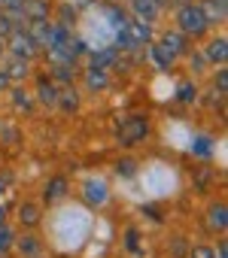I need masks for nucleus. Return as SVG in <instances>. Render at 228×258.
Masks as SVG:
<instances>
[{"mask_svg":"<svg viewBox=\"0 0 228 258\" xmlns=\"http://www.w3.org/2000/svg\"><path fill=\"white\" fill-rule=\"evenodd\" d=\"M177 25H180L177 31L186 34V37H201V34H207V28H210V22H207L201 4H183L180 13H177Z\"/></svg>","mask_w":228,"mask_h":258,"instance_id":"nucleus-1","label":"nucleus"},{"mask_svg":"<svg viewBox=\"0 0 228 258\" xmlns=\"http://www.w3.org/2000/svg\"><path fill=\"white\" fill-rule=\"evenodd\" d=\"M146 134H149V118H146V115H128V118L119 121V127H116V137H119L122 146H134V143H140Z\"/></svg>","mask_w":228,"mask_h":258,"instance_id":"nucleus-2","label":"nucleus"},{"mask_svg":"<svg viewBox=\"0 0 228 258\" xmlns=\"http://www.w3.org/2000/svg\"><path fill=\"white\" fill-rule=\"evenodd\" d=\"M7 52H10V58H19V61H31V58H37V52H40V46L34 43V37L28 34V31H13L10 37H7Z\"/></svg>","mask_w":228,"mask_h":258,"instance_id":"nucleus-3","label":"nucleus"},{"mask_svg":"<svg viewBox=\"0 0 228 258\" xmlns=\"http://www.w3.org/2000/svg\"><path fill=\"white\" fill-rule=\"evenodd\" d=\"M82 201H85L88 207H103V204L109 201L106 182H103V179H88V182L82 185Z\"/></svg>","mask_w":228,"mask_h":258,"instance_id":"nucleus-4","label":"nucleus"},{"mask_svg":"<svg viewBox=\"0 0 228 258\" xmlns=\"http://www.w3.org/2000/svg\"><path fill=\"white\" fill-rule=\"evenodd\" d=\"M158 43H161L170 55H177V58H180V55H186V49H189V37H186V34H180V31H167Z\"/></svg>","mask_w":228,"mask_h":258,"instance_id":"nucleus-5","label":"nucleus"},{"mask_svg":"<svg viewBox=\"0 0 228 258\" xmlns=\"http://www.w3.org/2000/svg\"><path fill=\"white\" fill-rule=\"evenodd\" d=\"M131 10H134V19L152 25L158 19V0H131Z\"/></svg>","mask_w":228,"mask_h":258,"instance_id":"nucleus-6","label":"nucleus"},{"mask_svg":"<svg viewBox=\"0 0 228 258\" xmlns=\"http://www.w3.org/2000/svg\"><path fill=\"white\" fill-rule=\"evenodd\" d=\"M207 225H210L213 231H225V228H228V207H225L222 201L207 210Z\"/></svg>","mask_w":228,"mask_h":258,"instance_id":"nucleus-7","label":"nucleus"},{"mask_svg":"<svg viewBox=\"0 0 228 258\" xmlns=\"http://www.w3.org/2000/svg\"><path fill=\"white\" fill-rule=\"evenodd\" d=\"M225 46H228V43H225V37L210 40V43H207V49H204V58H207L210 64H225V55H228V52H225Z\"/></svg>","mask_w":228,"mask_h":258,"instance_id":"nucleus-8","label":"nucleus"},{"mask_svg":"<svg viewBox=\"0 0 228 258\" xmlns=\"http://www.w3.org/2000/svg\"><path fill=\"white\" fill-rule=\"evenodd\" d=\"M37 97H40V103L55 106V103H58V88H55V82H52V79H40V85H37Z\"/></svg>","mask_w":228,"mask_h":258,"instance_id":"nucleus-9","label":"nucleus"},{"mask_svg":"<svg viewBox=\"0 0 228 258\" xmlns=\"http://www.w3.org/2000/svg\"><path fill=\"white\" fill-rule=\"evenodd\" d=\"M0 70H4V76H7L10 82H19V79H25V76H28V61L10 58V64H7V67H0Z\"/></svg>","mask_w":228,"mask_h":258,"instance_id":"nucleus-10","label":"nucleus"},{"mask_svg":"<svg viewBox=\"0 0 228 258\" xmlns=\"http://www.w3.org/2000/svg\"><path fill=\"white\" fill-rule=\"evenodd\" d=\"M19 219H22L25 228H37L40 225V207L37 204H22L19 207Z\"/></svg>","mask_w":228,"mask_h":258,"instance_id":"nucleus-11","label":"nucleus"},{"mask_svg":"<svg viewBox=\"0 0 228 258\" xmlns=\"http://www.w3.org/2000/svg\"><path fill=\"white\" fill-rule=\"evenodd\" d=\"M149 55H152V61H155V64H158L161 70H167V67H170V64L177 61V55H170V52H167V49H164L161 43H152V49H149Z\"/></svg>","mask_w":228,"mask_h":258,"instance_id":"nucleus-12","label":"nucleus"},{"mask_svg":"<svg viewBox=\"0 0 228 258\" xmlns=\"http://www.w3.org/2000/svg\"><path fill=\"white\" fill-rule=\"evenodd\" d=\"M16 246H19V252H22V255H28V258H37V255L43 252V246H40V240H37L34 234H28V237L16 240Z\"/></svg>","mask_w":228,"mask_h":258,"instance_id":"nucleus-13","label":"nucleus"},{"mask_svg":"<svg viewBox=\"0 0 228 258\" xmlns=\"http://www.w3.org/2000/svg\"><path fill=\"white\" fill-rule=\"evenodd\" d=\"M207 22L213 25V19H225V0H207V4H201Z\"/></svg>","mask_w":228,"mask_h":258,"instance_id":"nucleus-14","label":"nucleus"},{"mask_svg":"<svg viewBox=\"0 0 228 258\" xmlns=\"http://www.w3.org/2000/svg\"><path fill=\"white\" fill-rule=\"evenodd\" d=\"M64 191H67V179L64 176H55L46 185V201H58V198H64Z\"/></svg>","mask_w":228,"mask_h":258,"instance_id":"nucleus-15","label":"nucleus"},{"mask_svg":"<svg viewBox=\"0 0 228 258\" xmlns=\"http://www.w3.org/2000/svg\"><path fill=\"white\" fill-rule=\"evenodd\" d=\"M85 82H88V88H106V70H100V67H88V73H85Z\"/></svg>","mask_w":228,"mask_h":258,"instance_id":"nucleus-16","label":"nucleus"},{"mask_svg":"<svg viewBox=\"0 0 228 258\" xmlns=\"http://www.w3.org/2000/svg\"><path fill=\"white\" fill-rule=\"evenodd\" d=\"M55 106H64V109H79V94L73 91V88H64V91H58V103Z\"/></svg>","mask_w":228,"mask_h":258,"instance_id":"nucleus-17","label":"nucleus"},{"mask_svg":"<svg viewBox=\"0 0 228 258\" xmlns=\"http://www.w3.org/2000/svg\"><path fill=\"white\" fill-rule=\"evenodd\" d=\"M192 152L201 155V158H210V155H213V140H210V137H201V134L192 137Z\"/></svg>","mask_w":228,"mask_h":258,"instance_id":"nucleus-18","label":"nucleus"},{"mask_svg":"<svg viewBox=\"0 0 228 258\" xmlns=\"http://www.w3.org/2000/svg\"><path fill=\"white\" fill-rule=\"evenodd\" d=\"M13 246H16V234H13V228L4 222V225H0V255H7Z\"/></svg>","mask_w":228,"mask_h":258,"instance_id":"nucleus-19","label":"nucleus"},{"mask_svg":"<svg viewBox=\"0 0 228 258\" xmlns=\"http://www.w3.org/2000/svg\"><path fill=\"white\" fill-rule=\"evenodd\" d=\"M73 79V64H55L52 67V82H70Z\"/></svg>","mask_w":228,"mask_h":258,"instance_id":"nucleus-20","label":"nucleus"},{"mask_svg":"<svg viewBox=\"0 0 228 258\" xmlns=\"http://www.w3.org/2000/svg\"><path fill=\"white\" fill-rule=\"evenodd\" d=\"M198 97V88L192 85V82H183L180 88H177V100H183V103H192Z\"/></svg>","mask_w":228,"mask_h":258,"instance_id":"nucleus-21","label":"nucleus"},{"mask_svg":"<svg viewBox=\"0 0 228 258\" xmlns=\"http://www.w3.org/2000/svg\"><path fill=\"white\" fill-rule=\"evenodd\" d=\"M13 31H16V19L7 16V13H0V40H7Z\"/></svg>","mask_w":228,"mask_h":258,"instance_id":"nucleus-22","label":"nucleus"},{"mask_svg":"<svg viewBox=\"0 0 228 258\" xmlns=\"http://www.w3.org/2000/svg\"><path fill=\"white\" fill-rule=\"evenodd\" d=\"M106 64H112V52H97V55H91V67H106Z\"/></svg>","mask_w":228,"mask_h":258,"instance_id":"nucleus-23","label":"nucleus"},{"mask_svg":"<svg viewBox=\"0 0 228 258\" xmlns=\"http://www.w3.org/2000/svg\"><path fill=\"white\" fill-rule=\"evenodd\" d=\"M13 103L22 106V109H31V100H28V94H25L22 88H13Z\"/></svg>","mask_w":228,"mask_h":258,"instance_id":"nucleus-24","label":"nucleus"},{"mask_svg":"<svg viewBox=\"0 0 228 258\" xmlns=\"http://www.w3.org/2000/svg\"><path fill=\"white\" fill-rule=\"evenodd\" d=\"M192 258H213V246H207V243L192 246Z\"/></svg>","mask_w":228,"mask_h":258,"instance_id":"nucleus-25","label":"nucleus"},{"mask_svg":"<svg viewBox=\"0 0 228 258\" xmlns=\"http://www.w3.org/2000/svg\"><path fill=\"white\" fill-rule=\"evenodd\" d=\"M116 170L122 176H134V161H122V164H116Z\"/></svg>","mask_w":228,"mask_h":258,"instance_id":"nucleus-26","label":"nucleus"},{"mask_svg":"<svg viewBox=\"0 0 228 258\" xmlns=\"http://www.w3.org/2000/svg\"><path fill=\"white\" fill-rule=\"evenodd\" d=\"M216 85H219V94H225V85H228V73H225V70H219V76H216Z\"/></svg>","mask_w":228,"mask_h":258,"instance_id":"nucleus-27","label":"nucleus"},{"mask_svg":"<svg viewBox=\"0 0 228 258\" xmlns=\"http://www.w3.org/2000/svg\"><path fill=\"white\" fill-rule=\"evenodd\" d=\"M125 240H128V249H131V252H137V231H134V228L125 234Z\"/></svg>","mask_w":228,"mask_h":258,"instance_id":"nucleus-28","label":"nucleus"},{"mask_svg":"<svg viewBox=\"0 0 228 258\" xmlns=\"http://www.w3.org/2000/svg\"><path fill=\"white\" fill-rule=\"evenodd\" d=\"M213 258H228V246H225V243H219V246L213 249Z\"/></svg>","mask_w":228,"mask_h":258,"instance_id":"nucleus-29","label":"nucleus"},{"mask_svg":"<svg viewBox=\"0 0 228 258\" xmlns=\"http://www.w3.org/2000/svg\"><path fill=\"white\" fill-rule=\"evenodd\" d=\"M7 55V40H0V58Z\"/></svg>","mask_w":228,"mask_h":258,"instance_id":"nucleus-30","label":"nucleus"},{"mask_svg":"<svg viewBox=\"0 0 228 258\" xmlns=\"http://www.w3.org/2000/svg\"><path fill=\"white\" fill-rule=\"evenodd\" d=\"M4 219H7V207H0V225H4Z\"/></svg>","mask_w":228,"mask_h":258,"instance_id":"nucleus-31","label":"nucleus"},{"mask_svg":"<svg viewBox=\"0 0 228 258\" xmlns=\"http://www.w3.org/2000/svg\"><path fill=\"white\" fill-rule=\"evenodd\" d=\"M7 188V176H0V191H4Z\"/></svg>","mask_w":228,"mask_h":258,"instance_id":"nucleus-32","label":"nucleus"},{"mask_svg":"<svg viewBox=\"0 0 228 258\" xmlns=\"http://www.w3.org/2000/svg\"><path fill=\"white\" fill-rule=\"evenodd\" d=\"M4 4H7V0H0V7H4Z\"/></svg>","mask_w":228,"mask_h":258,"instance_id":"nucleus-33","label":"nucleus"}]
</instances>
